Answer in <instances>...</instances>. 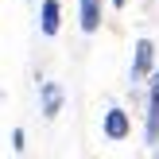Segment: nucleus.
Returning a JSON list of instances; mask_svg holds the SVG:
<instances>
[{"label": "nucleus", "mask_w": 159, "mask_h": 159, "mask_svg": "<svg viewBox=\"0 0 159 159\" xmlns=\"http://www.w3.org/2000/svg\"><path fill=\"white\" fill-rule=\"evenodd\" d=\"M144 140L148 148L159 144V70L148 78V113H144Z\"/></svg>", "instance_id": "obj_1"}, {"label": "nucleus", "mask_w": 159, "mask_h": 159, "mask_svg": "<svg viewBox=\"0 0 159 159\" xmlns=\"http://www.w3.org/2000/svg\"><path fill=\"white\" fill-rule=\"evenodd\" d=\"M155 74V43L152 39H140L136 43V58H132V78L136 82H148Z\"/></svg>", "instance_id": "obj_2"}, {"label": "nucleus", "mask_w": 159, "mask_h": 159, "mask_svg": "<svg viewBox=\"0 0 159 159\" xmlns=\"http://www.w3.org/2000/svg\"><path fill=\"white\" fill-rule=\"evenodd\" d=\"M101 132H105L109 140H124V136L132 132V120H128V113H124L120 105H113V109L105 113V120H101Z\"/></svg>", "instance_id": "obj_3"}, {"label": "nucleus", "mask_w": 159, "mask_h": 159, "mask_svg": "<svg viewBox=\"0 0 159 159\" xmlns=\"http://www.w3.org/2000/svg\"><path fill=\"white\" fill-rule=\"evenodd\" d=\"M101 4L105 0H78V23H82L85 35H93L101 27Z\"/></svg>", "instance_id": "obj_4"}, {"label": "nucleus", "mask_w": 159, "mask_h": 159, "mask_svg": "<svg viewBox=\"0 0 159 159\" xmlns=\"http://www.w3.org/2000/svg\"><path fill=\"white\" fill-rule=\"evenodd\" d=\"M39 27H43V35H58V27H62V4L58 0H43V20H39Z\"/></svg>", "instance_id": "obj_5"}, {"label": "nucleus", "mask_w": 159, "mask_h": 159, "mask_svg": "<svg viewBox=\"0 0 159 159\" xmlns=\"http://www.w3.org/2000/svg\"><path fill=\"white\" fill-rule=\"evenodd\" d=\"M62 85L58 82H43V116H58L62 113Z\"/></svg>", "instance_id": "obj_6"}, {"label": "nucleus", "mask_w": 159, "mask_h": 159, "mask_svg": "<svg viewBox=\"0 0 159 159\" xmlns=\"http://www.w3.org/2000/svg\"><path fill=\"white\" fill-rule=\"evenodd\" d=\"M23 144H27V136H23V128H16V132H12V148L23 152Z\"/></svg>", "instance_id": "obj_7"}, {"label": "nucleus", "mask_w": 159, "mask_h": 159, "mask_svg": "<svg viewBox=\"0 0 159 159\" xmlns=\"http://www.w3.org/2000/svg\"><path fill=\"white\" fill-rule=\"evenodd\" d=\"M109 4H113L116 12H120V8H128V0H109Z\"/></svg>", "instance_id": "obj_8"}]
</instances>
